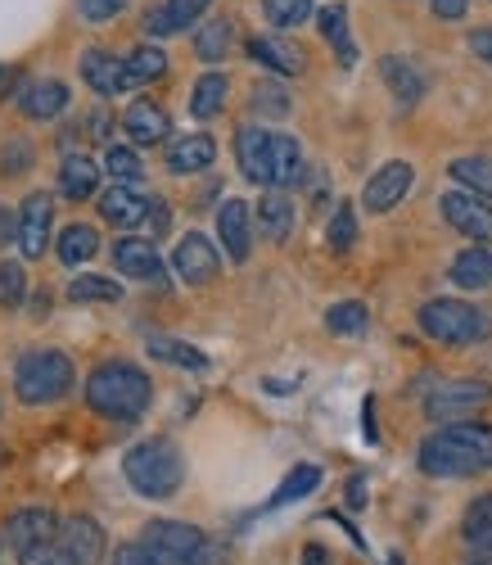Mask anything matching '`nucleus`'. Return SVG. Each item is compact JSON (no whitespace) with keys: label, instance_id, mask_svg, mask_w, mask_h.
Wrapping results in <instances>:
<instances>
[{"label":"nucleus","instance_id":"55","mask_svg":"<svg viewBox=\"0 0 492 565\" xmlns=\"http://www.w3.org/2000/svg\"><path fill=\"white\" fill-rule=\"evenodd\" d=\"M388 565H407V561L403 556H388Z\"/></svg>","mask_w":492,"mask_h":565},{"label":"nucleus","instance_id":"17","mask_svg":"<svg viewBox=\"0 0 492 565\" xmlns=\"http://www.w3.org/2000/svg\"><path fill=\"white\" fill-rule=\"evenodd\" d=\"M303 181V150L299 140L271 131V163H267V191H289V185Z\"/></svg>","mask_w":492,"mask_h":565},{"label":"nucleus","instance_id":"20","mask_svg":"<svg viewBox=\"0 0 492 565\" xmlns=\"http://www.w3.org/2000/svg\"><path fill=\"white\" fill-rule=\"evenodd\" d=\"M122 131L136 140V146H159V140H168L172 122H168L163 105H154V100H136V105L122 114Z\"/></svg>","mask_w":492,"mask_h":565},{"label":"nucleus","instance_id":"8","mask_svg":"<svg viewBox=\"0 0 492 565\" xmlns=\"http://www.w3.org/2000/svg\"><path fill=\"white\" fill-rule=\"evenodd\" d=\"M442 217H448V226H457L466 241L474 245H488L492 249V204L483 195H470V191H448L438 200Z\"/></svg>","mask_w":492,"mask_h":565},{"label":"nucleus","instance_id":"29","mask_svg":"<svg viewBox=\"0 0 492 565\" xmlns=\"http://www.w3.org/2000/svg\"><path fill=\"white\" fill-rule=\"evenodd\" d=\"M95 185H100V168H95L86 154H68L60 168V195L64 200H90Z\"/></svg>","mask_w":492,"mask_h":565},{"label":"nucleus","instance_id":"42","mask_svg":"<svg viewBox=\"0 0 492 565\" xmlns=\"http://www.w3.org/2000/svg\"><path fill=\"white\" fill-rule=\"evenodd\" d=\"M28 295V271L23 263H0V308H19Z\"/></svg>","mask_w":492,"mask_h":565},{"label":"nucleus","instance_id":"25","mask_svg":"<svg viewBox=\"0 0 492 565\" xmlns=\"http://www.w3.org/2000/svg\"><path fill=\"white\" fill-rule=\"evenodd\" d=\"M317 28H321V36L330 41L334 60H339L343 68H353V64H357V45H353V32H349V10H343V6L317 10Z\"/></svg>","mask_w":492,"mask_h":565},{"label":"nucleus","instance_id":"26","mask_svg":"<svg viewBox=\"0 0 492 565\" xmlns=\"http://www.w3.org/2000/svg\"><path fill=\"white\" fill-rule=\"evenodd\" d=\"M379 73H384V82H388L393 96H398V105H416V100L425 96V73H420L411 60L384 55V60H379Z\"/></svg>","mask_w":492,"mask_h":565},{"label":"nucleus","instance_id":"5","mask_svg":"<svg viewBox=\"0 0 492 565\" xmlns=\"http://www.w3.org/2000/svg\"><path fill=\"white\" fill-rule=\"evenodd\" d=\"M77 381V366L68 353L60 349H32L14 362V394L28 407H45V403H60Z\"/></svg>","mask_w":492,"mask_h":565},{"label":"nucleus","instance_id":"22","mask_svg":"<svg viewBox=\"0 0 492 565\" xmlns=\"http://www.w3.org/2000/svg\"><path fill=\"white\" fill-rule=\"evenodd\" d=\"M249 55H254L263 68L280 73V77L303 73V51H299V45H289L285 36H249Z\"/></svg>","mask_w":492,"mask_h":565},{"label":"nucleus","instance_id":"43","mask_svg":"<svg viewBox=\"0 0 492 565\" xmlns=\"http://www.w3.org/2000/svg\"><path fill=\"white\" fill-rule=\"evenodd\" d=\"M254 109H258V114H271V118L289 114L285 86H280V82H258V86H254Z\"/></svg>","mask_w":492,"mask_h":565},{"label":"nucleus","instance_id":"48","mask_svg":"<svg viewBox=\"0 0 492 565\" xmlns=\"http://www.w3.org/2000/svg\"><path fill=\"white\" fill-rule=\"evenodd\" d=\"M429 10H434L438 19H448V23H457V19H466V10H470V0H429Z\"/></svg>","mask_w":492,"mask_h":565},{"label":"nucleus","instance_id":"35","mask_svg":"<svg viewBox=\"0 0 492 565\" xmlns=\"http://www.w3.org/2000/svg\"><path fill=\"white\" fill-rule=\"evenodd\" d=\"M231 51V19H213L204 23L200 32H194V55H200L204 64H222Z\"/></svg>","mask_w":492,"mask_h":565},{"label":"nucleus","instance_id":"23","mask_svg":"<svg viewBox=\"0 0 492 565\" xmlns=\"http://www.w3.org/2000/svg\"><path fill=\"white\" fill-rule=\"evenodd\" d=\"M60 543L82 561V565H95L105 552V530L90 521V515H73V521L60 525Z\"/></svg>","mask_w":492,"mask_h":565},{"label":"nucleus","instance_id":"24","mask_svg":"<svg viewBox=\"0 0 492 565\" xmlns=\"http://www.w3.org/2000/svg\"><path fill=\"white\" fill-rule=\"evenodd\" d=\"M448 276H452V286H461V290H488V286H492V249H488V245L461 249V254L452 258Z\"/></svg>","mask_w":492,"mask_h":565},{"label":"nucleus","instance_id":"46","mask_svg":"<svg viewBox=\"0 0 492 565\" xmlns=\"http://www.w3.org/2000/svg\"><path fill=\"white\" fill-rule=\"evenodd\" d=\"M208 6H213V0H168V10H172V19H177V28L194 23Z\"/></svg>","mask_w":492,"mask_h":565},{"label":"nucleus","instance_id":"19","mask_svg":"<svg viewBox=\"0 0 492 565\" xmlns=\"http://www.w3.org/2000/svg\"><path fill=\"white\" fill-rule=\"evenodd\" d=\"M19 109H23L28 118H36V122L60 118V114L68 109V86L55 82V77H36V82H28V86L19 90Z\"/></svg>","mask_w":492,"mask_h":565},{"label":"nucleus","instance_id":"40","mask_svg":"<svg viewBox=\"0 0 492 565\" xmlns=\"http://www.w3.org/2000/svg\"><path fill=\"white\" fill-rule=\"evenodd\" d=\"M325 241H330L334 254H349L357 245V213H353V204H339L334 209V217L325 226Z\"/></svg>","mask_w":492,"mask_h":565},{"label":"nucleus","instance_id":"32","mask_svg":"<svg viewBox=\"0 0 492 565\" xmlns=\"http://www.w3.org/2000/svg\"><path fill=\"white\" fill-rule=\"evenodd\" d=\"M163 73H168V55L159 51V45H136V51L127 55V82H131V90L159 82Z\"/></svg>","mask_w":492,"mask_h":565},{"label":"nucleus","instance_id":"16","mask_svg":"<svg viewBox=\"0 0 492 565\" xmlns=\"http://www.w3.org/2000/svg\"><path fill=\"white\" fill-rule=\"evenodd\" d=\"M213 159H217V140L208 131H185V136H177L168 146V168L177 177L204 172V168H213Z\"/></svg>","mask_w":492,"mask_h":565},{"label":"nucleus","instance_id":"3","mask_svg":"<svg viewBox=\"0 0 492 565\" xmlns=\"http://www.w3.org/2000/svg\"><path fill=\"white\" fill-rule=\"evenodd\" d=\"M122 476L140 498L163 502V498H177L181 484H185V457H181V448L172 439L154 435V439H140L136 448H127Z\"/></svg>","mask_w":492,"mask_h":565},{"label":"nucleus","instance_id":"50","mask_svg":"<svg viewBox=\"0 0 492 565\" xmlns=\"http://www.w3.org/2000/svg\"><path fill=\"white\" fill-rule=\"evenodd\" d=\"M470 51H474L483 64H492V28H479V32H470Z\"/></svg>","mask_w":492,"mask_h":565},{"label":"nucleus","instance_id":"11","mask_svg":"<svg viewBox=\"0 0 492 565\" xmlns=\"http://www.w3.org/2000/svg\"><path fill=\"white\" fill-rule=\"evenodd\" d=\"M0 530H6V547H14L23 556V552H32L41 543H55L60 539V515L51 507H23Z\"/></svg>","mask_w":492,"mask_h":565},{"label":"nucleus","instance_id":"51","mask_svg":"<svg viewBox=\"0 0 492 565\" xmlns=\"http://www.w3.org/2000/svg\"><path fill=\"white\" fill-rule=\"evenodd\" d=\"M10 241H19V222L10 217V209H6V204H0V249H6Z\"/></svg>","mask_w":492,"mask_h":565},{"label":"nucleus","instance_id":"27","mask_svg":"<svg viewBox=\"0 0 492 565\" xmlns=\"http://www.w3.org/2000/svg\"><path fill=\"white\" fill-rule=\"evenodd\" d=\"M258 231L267 235L271 245L289 241V231H293V200L285 191H267L258 200Z\"/></svg>","mask_w":492,"mask_h":565},{"label":"nucleus","instance_id":"44","mask_svg":"<svg viewBox=\"0 0 492 565\" xmlns=\"http://www.w3.org/2000/svg\"><path fill=\"white\" fill-rule=\"evenodd\" d=\"M19 561H23V565H82L60 539H55V543H41V547H32V552H23Z\"/></svg>","mask_w":492,"mask_h":565},{"label":"nucleus","instance_id":"2","mask_svg":"<svg viewBox=\"0 0 492 565\" xmlns=\"http://www.w3.org/2000/svg\"><path fill=\"white\" fill-rule=\"evenodd\" d=\"M154 398V385L136 362H100L86 375V403L109 420H136Z\"/></svg>","mask_w":492,"mask_h":565},{"label":"nucleus","instance_id":"7","mask_svg":"<svg viewBox=\"0 0 492 565\" xmlns=\"http://www.w3.org/2000/svg\"><path fill=\"white\" fill-rule=\"evenodd\" d=\"M488 403H492V385L483 381H442L425 394V416L442 420V426H457V420H470Z\"/></svg>","mask_w":492,"mask_h":565},{"label":"nucleus","instance_id":"31","mask_svg":"<svg viewBox=\"0 0 492 565\" xmlns=\"http://www.w3.org/2000/svg\"><path fill=\"white\" fill-rule=\"evenodd\" d=\"M461 539L474 552H492V493H479L461 515Z\"/></svg>","mask_w":492,"mask_h":565},{"label":"nucleus","instance_id":"21","mask_svg":"<svg viewBox=\"0 0 492 565\" xmlns=\"http://www.w3.org/2000/svg\"><path fill=\"white\" fill-rule=\"evenodd\" d=\"M235 159H239L244 177H249V181H258V185H267V163H271V131H263V127H239V136H235Z\"/></svg>","mask_w":492,"mask_h":565},{"label":"nucleus","instance_id":"12","mask_svg":"<svg viewBox=\"0 0 492 565\" xmlns=\"http://www.w3.org/2000/svg\"><path fill=\"white\" fill-rule=\"evenodd\" d=\"M217 241L231 263H249L254 254V209L244 200H226L217 209Z\"/></svg>","mask_w":492,"mask_h":565},{"label":"nucleus","instance_id":"45","mask_svg":"<svg viewBox=\"0 0 492 565\" xmlns=\"http://www.w3.org/2000/svg\"><path fill=\"white\" fill-rule=\"evenodd\" d=\"M77 10H82L86 23H109L127 10V0H77Z\"/></svg>","mask_w":492,"mask_h":565},{"label":"nucleus","instance_id":"30","mask_svg":"<svg viewBox=\"0 0 492 565\" xmlns=\"http://www.w3.org/2000/svg\"><path fill=\"white\" fill-rule=\"evenodd\" d=\"M55 249H60L64 267H82V263H90L95 254H100V235H95V226H86V222H73V226L60 231Z\"/></svg>","mask_w":492,"mask_h":565},{"label":"nucleus","instance_id":"10","mask_svg":"<svg viewBox=\"0 0 492 565\" xmlns=\"http://www.w3.org/2000/svg\"><path fill=\"white\" fill-rule=\"evenodd\" d=\"M172 267H177V276L185 280V286H208V280L222 271V254H217V245L208 241V235L190 231L172 249Z\"/></svg>","mask_w":492,"mask_h":565},{"label":"nucleus","instance_id":"39","mask_svg":"<svg viewBox=\"0 0 492 565\" xmlns=\"http://www.w3.org/2000/svg\"><path fill=\"white\" fill-rule=\"evenodd\" d=\"M312 10H317V0H263L267 23H271V28H280V32L308 23V19H312Z\"/></svg>","mask_w":492,"mask_h":565},{"label":"nucleus","instance_id":"41","mask_svg":"<svg viewBox=\"0 0 492 565\" xmlns=\"http://www.w3.org/2000/svg\"><path fill=\"white\" fill-rule=\"evenodd\" d=\"M105 172H109L114 181H122V185H136L140 172H145V163H140V154H136L131 146H109V150H105Z\"/></svg>","mask_w":492,"mask_h":565},{"label":"nucleus","instance_id":"13","mask_svg":"<svg viewBox=\"0 0 492 565\" xmlns=\"http://www.w3.org/2000/svg\"><path fill=\"white\" fill-rule=\"evenodd\" d=\"M51 217H55V204L45 191H32L19 209V249L23 258H41L45 245H51Z\"/></svg>","mask_w":492,"mask_h":565},{"label":"nucleus","instance_id":"9","mask_svg":"<svg viewBox=\"0 0 492 565\" xmlns=\"http://www.w3.org/2000/svg\"><path fill=\"white\" fill-rule=\"evenodd\" d=\"M411 185H416V168L407 159H388L384 168H375V177L366 181V191H362V204L366 213H393L407 195H411Z\"/></svg>","mask_w":492,"mask_h":565},{"label":"nucleus","instance_id":"38","mask_svg":"<svg viewBox=\"0 0 492 565\" xmlns=\"http://www.w3.org/2000/svg\"><path fill=\"white\" fill-rule=\"evenodd\" d=\"M325 326H330V335H362L371 326V312L362 299H343V303H330Z\"/></svg>","mask_w":492,"mask_h":565},{"label":"nucleus","instance_id":"14","mask_svg":"<svg viewBox=\"0 0 492 565\" xmlns=\"http://www.w3.org/2000/svg\"><path fill=\"white\" fill-rule=\"evenodd\" d=\"M114 267L131 280H140V286H163L168 280V267L154 249V241H118L114 245Z\"/></svg>","mask_w":492,"mask_h":565},{"label":"nucleus","instance_id":"53","mask_svg":"<svg viewBox=\"0 0 492 565\" xmlns=\"http://www.w3.org/2000/svg\"><path fill=\"white\" fill-rule=\"evenodd\" d=\"M303 565H330V556H325V547H303Z\"/></svg>","mask_w":492,"mask_h":565},{"label":"nucleus","instance_id":"37","mask_svg":"<svg viewBox=\"0 0 492 565\" xmlns=\"http://www.w3.org/2000/svg\"><path fill=\"white\" fill-rule=\"evenodd\" d=\"M68 299L73 303H118L122 299V286H118L114 276H73Z\"/></svg>","mask_w":492,"mask_h":565},{"label":"nucleus","instance_id":"47","mask_svg":"<svg viewBox=\"0 0 492 565\" xmlns=\"http://www.w3.org/2000/svg\"><path fill=\"white\" fill-rule=\"evenodd\" d=\"M145 32H150V36H172V32H181V28H177L172 10H168V6H159V10L145 14Z\"/></svg>","mask_w":492,"mask_h":565},{"label":"nucleus","instance_id":"33","mask_svg":"<svg viewBox=\"0 0 492 565\" xmlns=\"http://www.w3.org/2000/svg\"><path fill=\"white\" fill-rule=\"evenodd\" d=\"M321 484V470L317 466H293L289 476L280 480V489L271 493V502H267V511H276V507H289V502H299V498H308L312 489Z\"/></svg>","mask_w":492,"mask_h":565},{"label":"nucleus","instance_id":"52","mask_svg":"<svg viewBox=\"0 0 492 565\" xmlns=\"http://www.w3.org/2000/svg\"><path fill=\"white\" fill-rule=\"evenodd\" d=\"M349 507H366V480L362 476L349 480Z\"/></svg>","mask_w":492,"mask_h":565},{"label":"nucleus","instance_id":"28","mask_svg":"<svg viewBox=\"0 0 492 565\" xmlns=\"http://www.w3.org/2000/svg\"><path fill=\"white\" fill-rule=\"evenodd\" d=\"M226 96H231V77L208 68L200 82H194V90H190V114L194 118H217L226 109Z\"/></svg>","mask_w":492,"mask_h":565},{"label":"nucleus","instance_id":"6","mask_svg":"<svg viewBox=\"0 0 492 565\" xmlns=\"http://www.w3.org/2000/svg\"><path fill=\"white\" fill-rule=\"evenodd\" d=\"M420 331L438 344H452V349L483 344L492 335V312L474 308L466 299H429L420 308Z\"/></svg>","mask_w":492,"mask_h":565},{"label":"nucleus","instance_id":"54","mask_svg":"<svg viewBox=\"0 0 492 565\" xmlns=\"http://www.w3.org/2000/svg\"><path fill=\"white\" fill-rule=\"evenodd\" d=\"M10 82V68H0V86H6Z\"/></svg>","mask_w":492,"mask_h":565},{"label":"nucleus","instance_id":"36","mask_svg":"<svg viewBox=\"0 0 492 565\" xmlns=\"http://www.w3.org/2000/svg\"><path fill=\"white\" fill-rule=\"evenodd\" d=\"M150 353L159 362H172V366H185V371H208V358L185 344V340H168V335H150Z\"/></svg>","mask_w":492,"mask_h":565},{"label":"nucleus","instance_id":"15","mask_svg":"<svg viewBox=\"0 0 492 565\" xmlns=\"http://www.w3.org/2000/svg\"><path fill=\"white\" fill-rule=\"evenodd\" d=\"M82 77L90 90H100V96H122V90H131L127 82V60L100 51V45H90V51L82 55Z\"/></svg>","mask_w":492,"mask_h":565},{"label":"nucleus","instance_id":"49","mask_svg":"<svg viewBox=\"0 0 492 565\" xmlns=\"http://www.w3.org/2000/svg\"><path fill=\"white\" fill-rule=\"evenodd\" d=\"M114 565H150V556H145V547H140V539H136V543H122V547L114 552Z\"/></svg>","mask_w":492,"mask_h":565},{"label":"nucleus","instance_id":"56","mask_svg":"<svg viewBox=\"0 0 492 565\" xmlns=\"http://www.w3.org/2000/svg\"><path fill=\"white\" fill-rule=\"evenodd\" d=\"M0 547H6V534H0Z\"/></svg>","mask_w":492,"mask_h":565},{"label":"nucleus","instance_id":"18","mask_svg":"<svg viewBox=\"0 0 492 565\" xmlns=\"http://www.w3.org/2000/svg\"><path fill=\"white\" fill-rule=\"evenodd\" d=\"M150 204H154V200H145L136 185L114 181L109 191L100 195V217L114 222V226H140V222H150Z\"/></svg>","mask_w":492,"mask_h":565},{"label":"nucleus","instance_id":"34","mask_svg":"<svg viewBox=\"0 0 492 565\" xmlns=\"http://www.w3.org/2000/svg\"><path fill=\"white\" fill-rule=\"evenodd\" d=\"M452 181H461L470 195H483V200H492V159H479V154H470V159H452Z\"/></svg>","mask_w":492,"mask_h":565},{"label":"nucleus","instance_id":"4","mask_svg":"<svg viewBox=\"0 0 492 565\" xmlns=\"http://www.w3.org/2000/svg\"><path fill=\"white\" fill-rule=\"evenodd\" d=\"M140 547L150 556V565H222V547L208 543L200 525L185 521H150L140 530Z\"/></svg>","mask_w":492,"mask_h":565},{"label":"nucleus","instance_id":"1","mask_svg":"<svg viewBox=\"0 0 492 565\" xmlns=\"http://www.w3.org/2000/svg\"><path fill=\"white\" fill-rule=\"evenodd\" d=\"M420 470L434 480H466L492 470V426L483 420H457V426H438L420 439L416 452Z\"/></svg>","mask_w":492,"mask_h":565}]
</instances>
